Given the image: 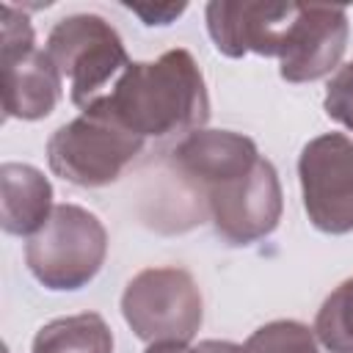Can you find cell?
I'll list each match as a JSON object with an SVG mask.
<instances>
[{"label": "cell", "mask_w": 353, "mask_h": 353, "mask_svg": "<svg viewBox=\"0 0 353 353\" xmlns=\"http://www.w3.org/2000/svg\"><path fill=\"white\" fill-rule=\"evenodd\" d=\"M303 210L325 234L353 232V138L325 132L312 138L298 157Z\"/></svg>", "instance_id": "cell-9"}, {"label": "cell", "mask_w": 353, "mask_h": 353, "mask_svg": "<svg viewBox=\"0 0 353 353\" xmlns=\"http://www.w3.org/2000/svg\"><path fill=\"white\" fill-rule=\"evenodd\" d=\"M240 353H320V347L314 328L298 320H273L259 325L240 345Z\"/></svg>", "instance_id": "cell-15"}, {"label": "cell", "mask_w": 353, "mask_h": 353, "mask_svg": "<svg viewBox=\"0 0 353 353\" xmlns=\"http://www.w3.org/2000/svg\"><path fill=\"white\" fill-rule=\"evenodd\" d=\"M44 52L63 80H69L72 102L85 110L113 85L116 77L132 63L121 36L99 14H72L55 22L47 36Z\"/></svg>", "instance_id": "cell-4"}, {"label": "cell", "mask_w": 353, "mask_h": 353, "mask_svg": "<svg viewBox=\"0 0 353 353\" xmlns=\"http://www.w3.org/2000/svg\"><path fill=\"white\" fill-rule=\"evenodd\" d=\"M141 149L143 141L119 124L94 113H80L52 132L47 141V160L55 176L77 188H102L116 182Z\"/></svg>", "instance_id": "cell-7"}, {"label": "cell", "mask_w": 353, "mask_h": 353, "mask_svg": "<svg viewBox=\"0 0 353 353\" xmlns=\"http://www.w3.org/2000/svg\"><path fill=\"white\" fill-rule=\"evenodd\" d=\"M52 210V185L36 165H0V223L8 234L33 237Z\"/></svg>", "instance_id": "cell-12"}, {"label": "cell", "mask_w": 353, "mask_h": 353, "mask_svg": "<svg viewBox=\"0 0 353 353\" xmlns=\"http://www.w3.org/2000/svg\"><path fill=\"white\" fill-rule=\"evenodd\" d=\"M33 353H113V334L94 312L58 317L36 331Z\"/></svg>", "instance_id": "cell-13"}, {"label": "cell", "mask_w": 353, "mask_h": 353, "mask_svg": "<svg viewBox=\"0 0 353 353\" xmlns=\"http://www.w3.org/2000/svg\"><path fill=\"white\" fill-rule=\"evenodd\" d=\"M108 232L80 204H55L47 223L28 237L25 265L47 290H80L105 265Z\"/></svg>", "instance_id": "cell-2"}, {"label": "cell", "mask_w": 353, "mask_h": 353, "mask_svg": "<svg viewBox=\"0 0 353 353\" xmlns=\"http://www.w3.org/2000/svg\"><path fill=\"white\" fill-rule=\"evenodd\" d=\"M259 157L262 154L256 143L248 135L232 130H196L185 135L171 152L174 168L199 188L237 174L254 165Z\"/></svg>", "instance_id": "cell-10"}, {"label": "cell", "mask_w": 353, "mask_h": 353, "mask_svg": "<svg viewBox=\"0 0 353 353\" xmlns=\"http://www.w3.org/2000/svg\"><path fill=\"white\" fill-rule=\"evenodd\" d=\"M0 72L6 119L36 121L55 110L63 77L50 55L36 47L30 19L11 3L0 8Z\"/></svg>", "instance_id": "cell-6"}, {"label": "cell", "mask_w": 353, "mask_h": 353, "mask_svg": "<svg viewBox=\"0 0 353 353\" xmlns=\"http://www.w3.org/2000/svg\"><path fill=\"white\" fill-rule=\"evenodd\" d=\"M127 8L132 11V14H138L146 25H168V22H174L188 6L185 3H171V6H132V3H127Z\"/></svg>", "instance_id": "cell-18"}, {"label": "cell", "mask_w": 353, "mask_h": 353, "mask_svg": "<svg viewBox=\"0 0 353 353\" xmlns=\"http://www.w3.org/2000/svg\"><path fill=\"white\" fill-rule=\"evenodd\" d=\"M325 113L342 127L353 130V61L342 63L325 85Z\"/></svg>", "instance_id": "cell-16"}, {"label": "cell", "mask_w": 353, "mask_h": 353, "mask_svg": "<svg viewBox=\"0 0 353 353\" xmlns=\"http://www.w3.org/2000/svg\"><path fill=\"white\" fill-rule=\"evenodd\" d=\"M83 113L102 116L135 138H165L174 132L204 130L210 97L196 58L176 47L154 61L130 63L110 91L94 99Z\"/></svg>", "instance_id": "cell-1"}, {"label": "cell", "mask_w": 353, "mask_h": 353, "mask_svg": "<svg viewBox=\"0 0 353 353\" xmlns=\"http://www.w3.org/2000/svg\"><path fill=\"white\" fill-rule=\"evenodd\" d=\"M314 336L328 353H353V279L323 301L314 317Z\"/></svg>", "instance_id": "cell-14"}, {"label": "cell", "mask_w": 353, "mask_h": 353, "mask_svg": "<svg viewBox=\"0 0 353 353\" xmlns=\"http://www.w3.org/2000/svg\"><path fill=\"white\" fill-rule=\"evenodd\" d=\"M121 314L132 334L149 345L190 342L204 320V301L185 268H146L121 292Z\"/></svg>", "instance_id": "cell-5"}, {"label": "cell", "mask_w": 353, "mask_h": 353, "mask_svg": "<svg viewBox=\"0 0 353 353\" xmlns=\"http://www.w3.org/2000/svg\"><path fill=\"white\" fill-rule=\"evenodd\" d=\"M143 353H240V345L218 342V339H207L199 347H190L185 342H154Z\"/></svg>", "instance_id": "cell-17"}, {"label": "cell", "mask_w": 353, "mask_h": 353, "mask_svg": "<svg viewBox=\"0 0 353 353\" xmlns=\"http://www.w3.org/2000/svg\"><path fill=\"white\" fill-rule=\"evenodd\" d=\"M312 6L303 3H256L212 0L204 11L210 39L218 52L243 58L248 52L287 63L303 44Z\"/></svg>", "instance_id": "cell-3"}, {"label": "cell", "mask_w": 353, "mask_h": 353, "mask_svg": "<svg viewBox=\"0 0 353 353\" xmlns=\"http://www.w3.org/2000/svg\"><path fill=\"white\" fill-rule=\"evenodd\" d=\"M215 232L232 245H251L276 232L284 210L281 182L268 157L201 188Z\"/></svg>", "instance_id": "cell-8"}, {"label": "cell", "mask_w": 353, "mask_h": 353, "mask_svg": "<svg viewBox=\"0 0 353 353\" xmlns=\"http://www.w3.org/2000/svg\"><path fill=\"white\" fill-rule=\"evenodd\" d=\"M350 36L347 11L342 6H312L309 14V30L301 44V50L279 66V74L287 83H312L334 69H339V61L345 55Z\"/></svg>", "instance_id": "cell-11"}]
</instances>
